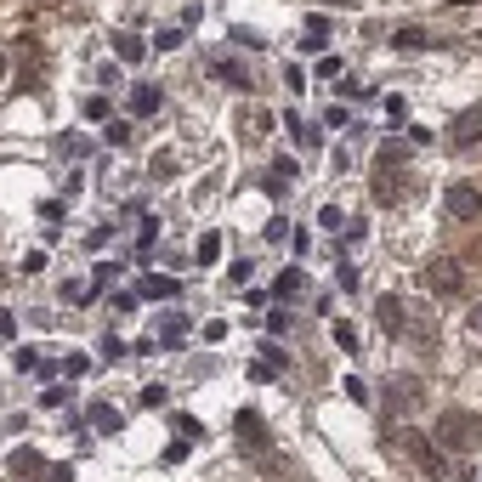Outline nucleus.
<instances>
[{"mask_svg": "<svg viewBox=\"0 0 482 482\" xmlns=\"http://www.w3.org/2000/svg\"><path fill=\"white\" fill-rule=\"evenodd\" d=\"M437 448H443V454H477V448H482V414L443 409L437 414Z\"/></svg>", "mask_w": 482, "mask_h": 482, "instance_id": "1", "label": "nucleus"}, {"mask_svg": "<svg viewBox=\"0 0 482 482\" xmlns=\"http://www.w3.org/2000/svg\"><path fill=\"white\" fill-rule=\"evenodd\" d=\"M420 284L437 295V301H454V295L465 290V267H460L454 256H431L426 267H420Z\"/></svg>", "mask_w": 482, "mask_h": 482, "instance_id": "2", "label": "nucleus"}, {"mask_svg": "<svg viewBox=\"0 0 482 482\" xmlns=\"http://www.w3.org/2000/svg\"><path fill=\"white\" fill-rule=\"evenodd\" d=\"M397 443H403V448H409V454H414V465H420V471H426V477H448V454H443V448L431 443V437H420V431H403Z\"/></svg>", "mask_w": 482, "mask_h": 482, "instance_id": "3", "label": "nucleus"}, {"mask_svg": "<svg viewBox=\"0 0 482 482\" xmlns=\"http://www.w3.org/2000/svg\"><path fill=\"white\" fill-rule=\"evenodd\" d=\"M443 210L454 216V222H477V216H482V188H477V182H448Z\"/></svg>", "mask_w": 482, "mask_h": 482, "instance_id": "4", "label": "nucleus"}, {"mask_svg": "<svg viewBox=\"0 0 482 482\" xmlns=\"http://www.w3.org/2000/svg\"><path fill=\"white\" fill-rule=\"evenodd\" d=\"M482 143V108H460L448 119V148H477Z\"/></svg>", "mask_w": 482, "mask_h": 482, "instance_id": "5", "label": "nucleus"}, {"mask_svg": "<svg viewBox=\"0 0 482 482\" xmlns=\"http://www.w3.org/2000/svg\"><path fill=\"white\" fill-rule=\"evenodd\" d=\"M233 431H239V443L250 448V454H267V426H261V414H256V409H239Z\"/></svg>", "mask_w": 482, "mask_h": 482, "instance_id": "6", "label": "nucleus"}, {"mask_svg": "<svg viewBox=\"0 0 482 482\" xmlns=\"http://www.w3.org/2000/svg\"><path fill=\"white\" fill-rule=\"evenodd\" d=\"M375 318H380L386 335H403V330H409V306H403V295H380V301H375Z\"/></svg>", "mask_w": 482, "mask_h": 482, "instance_id": "7", "label": "nucleus"}, {"mask_svg": "<svg viewBox=\"0 0 482 482\" xmlns=\"http://www.w3.org/2000/svg\"><path fill=\"white\" fill-rule=\"evenodd\" d=\"M397 199H403L397 165H375V205H397Z\"/></svg>", "mask_w": 482, "mask_h": 482, "instance_id": "8", "label": "nucleus"}, {"mask_svg": "<svg viewBox=\"0 0 482 482\" xmlns=\"http://www.w3.org/2000/svg\"><path fill=\"white\" fill-rule=\"evenodd\" d=\"M86 420H91V426L102 431V437H114V431L126 426V420H119V409H114V403H91V409H86Z\"/></svg>", "mask_w": 482, "mask_h": 482, "instance_id": "9", "label": "nucleus"}, {"mask_svg": "<svg viewBox=\"0 0 482 482\" xmlns=\"http://www.w3.org/2000/svg\"><path fill=\"white\" fill-rule=\"evenodd\" d=\"M114 52H119V63H143V57H148V40L131 35V29H119V35H114Z\"/></svg>", "mask_w": 482, "mask_h": 482, "instance_id": "10", "label": "nucleus"}, {"mask_svg": "<svg viewBox=\"0 0 482 482\" xmlns=\"http://www.w3.org/2000/svg\"><path fill=\"white\" fill-rule=\"evenodd\" d=\"M210 74H216V80H227V86H239V91H250V74H244V63H239V57H216V63H210Z\"/></svg>", "mask_w": 482, "mask_h": 482, "instance_id": "11", "label": "nucleus"}, {"mask_svg": "<svg viewBox=\"0 0 482 482\" xmlns=\"http://www.w3.org/2000/svg\"><path fill=\"white\" fill-rule=\"evenodd\" d=\"M159 102H165V91H159V86H136V91H131V114H136V119L159 114Z\"/></svg>", "mask_w": 482, "mask_h": 482, "instance_id": "12", "label": "nucleus"}, {"mask_svg": "<svg viewBox=\"0 0 482 482\" xmlns=\"http://www.w3.org/2000/svg\"><path fill=\"white\" fill-rule=\"evenodd\" d=\"M301 284H306V273H301V267H284V273L273 278V295H278V301H295V295H301Z\"/></svg>", "mask_w": 482, "mask_h": 482, "instance_id": "13", "label": "nucleus"}, {"mask_svg": "<svg viewBox=\"0 0 482 482\" xmlns=\"http://www.w3.org/2000/svg\"><path fill=\"white\" fill-rule=\"evenodd\" d=\"M136 290H143L148 301H170V295H176L182 284H176V278H165V273H148V278H143V284H136Z\"/></svg>", "mask_w": 482, "mask_h": 482, "instance_id": "14", "label": "nucleus"}, {"mask_svg": "<svg viewBox=\"0 0 482 482\" xmlns=\"http://www.w3.org/2000/svg\"><path fill=\"white\" fill-rule=\"evenodd\" d=\"M188 330H193V323L182 318V313L165 318V323H159V347H182V340H188Z\"/></svg>", "mask_w": 482, "mask_h": 482, "instance_id": "15", "label": "nucleus"}, {"mask_svg": "<svg viewBox=\"0 0 482 482\" xmlns=\"http://www.w3.org/2000/svg\"><path fill=\"white\" fill-rule=\"evenodd\" d=\"M193 256H199V267H210V261L222 256V233H205V239H199V250H193Z\"/></svg>", "mask_w": 482, "mask_h": 482, "instance_id": "16", "label": "nucleus"}, {"mask_svg": "<svg viewBox=\"0 0 482 482\" xmlns=\"http://www.w3.org/2000/svg\"><path fill=\"white\" fill-rule=\"evenodd\" d=\"M35 471H40V460L29 454V448H18V454H12V477L23 482V477H35Z\"/></svg>", "mask_w": 482, "mask_h": 482, "instance_id": "17", "label": "nucleus"}, {"mask_svg": "<svg viewBox=\"0 0 482 482\" xmlns=\"http://www.w3.org/2000/svg\"><path fill=\"white\" fill-rule=\"evenodd\" d=\"M63 301H69V306H86V301H97V284H63Z\"/></svg>", "mask_w": 482, "mask_h": 482, "instance_id": "18", "label": "nucleus"}, {"mask_svg": "<svg viewBox=\"0 0 482 482\" xmlns=\"http://www.w3.org/2000/svg\"><path fill=\"white\" fill-rule=\"evenodd\" d=\"M403 159H409V148L392 136V143H380V159H375V165H403Z\"/></svg>", "mask_w": 482, "mask_h": 482, "instance_id": "19", "label": "nucleus"}, {"mask_svg": "<svg viewBox=\"0 0 482 482\" xmlns=\"http://www.w3.org/2000/svg\"><path fill=\"white\" fill-rule=\"evenodd\" d=\"M153 182H170V176H176V159H170V153H153Z\"/></svg>", "mask_w": 482, "mask_h": 482, "instance_id": "20", "label": "nucleus"}, {"mask_svg": "<svg viewBox=\"0 0 482 482\" xmlns=\"http://www.w3.org/2000/svg\"><path fill=\"white\" fill-rule=\"evenodd\" d=\"M392 40L403 45V52H409V45H431V35H426V29H397Z\"/></svg>", "mask_w": 482, "mask_h": 482, "instance_id": "21", "label": "nucleus"}, {"mask_svg": "<svg viewBox=\"0 0 482 482\" xmlns=\"http://www.w3.org/2000/svg\"><path fill=\"white\" fill-rule=\"evenodd\" d=\"M330 40V18H306V45H323Z\"/></svg>", "mask_w": 482, "mask_h": 482, "instance_id": "22", "label": "nucleus"}, {"mask_svg": "<svg viewBox=\"0 0 482 482\" xmlns=\"http://www.w3.org/2000/svg\"><path fill=\"white\" fill-rule=\"evenodd\" d=\"M108 143H114V148L131 143V126H126V119H108Z\"/></svg>", "mask_w": 482, "mask_h": 482, "instance_id": "23", "label": "nucleus"}, {"mask_svg": "<svg viewBox=\"0 0 482 482\" xmlns=\"http://www.w3.org/2000/svg\"><path fill=\"white\" fill-rule=\"evenodd\" d=\"M86 369H91L86 352H69V357H63V375H86Z\"/></svg>", "mask_w": 482, "mask_h": 482, "instance_id": "24", "label": "nucleus"}, {"mask_svg": "<svg viewBox=\"0 0 482 482\" xmlns=\"http://www.w3.org/2000/svg\"><path fill=\"white\" fill-rule=\"evenodd\" d=\"M261 364H267V369H290V357H284V347H261Z\"/></svg>", "mask_w": 482, "mask_h": 482, "instance_id": "25", "label": "nucleus"}, {"mask_svg": "<svg viewBox=\"0 0 482 482\" xmlns=\"http://www.w3.org/2000/svg\"><path fill=\"white\" fill-rule=\"evenodd\" d=\"M335 340H340V352H357V330H352V323H335Z\"/></svg>", "mask_w": 482, "mask_h": 482, "instance_id": "26", "label": "nucleus"}, {"mask_svg": "<svg viewBox=\"0 0 482 482\" xmlns=\"http://www.w3.org/2000/svg\"><path fill=\"white\" fill-rule=\"evenodd\" d=\"M414 397H420L414 380H397V386H392V403H414Z\"/></svg>", "mask_w": 482, "mask_h": 482, "instance_id": "27", "label": "nucleus"}, {"mask_svg": "<svg viewBox=\"0 0 482 482\" xmlns=\"http://www.w3.org/2000/svg\"><path fill=\"white\" fill-rule=\"evenodd\" d=\"M40 482H74V471H69V465H45Z\"/></svg>", "mask_w": 482, "mask_h": 482, "instance_id": "28", "label": "nucleus"}, {"mask_svg": "<svg viewBox=\"0 0 482 482\" xmlns=\"http://www.w3.org/2000/svg\"><path fill=\"white\" fill-rule=\"evenodd\" d=\"M86 119H108V97H86Z\"/></svg>", "mask_w": 482, "mask_h": 482, "instance_id": "29", "label": "nucleus"}, {"mask_svg": "<svg viewBox=\"0 0 482 482\" xmlns=\"http://www.w3.org/2000/svg\"><path fill=\"white\" fill-rule=\"evenodd\" d=\"M40 403H45V409H63V403H69V386H52V392H45Z\"/></svg>", "mask_w": 482, "mask_h": 482, "instance_id": "30", "label": "nucleus"}, {"mask_svg": "<svg viewBox=\"0 0 482 482\" xmlns=\"http://www.w3.org/2000/svg\"><path fill=\"white\" fill-rule=\"evenodd\" d=\"M153 45H159V52H176V45H182V29H165V35L153 40Z\"/></svg>", "mask_w": 482, "mask_h": 482, "instance_id": "31", "label": "nucleus"}, {"mask_svg": "<svg viewBox=\"0 0 482 482\" xmlns=\"http://www.w3.org/2000/svg\"><path fill=\"white\" fill-rule=\"evenodd\" d=\"M347 397H352V403H369V386L352 375V380H347Z\"/></svg>", "mask_w": 482, "mask_h": 482, "instance_id": "32", "label": "nucleus"}, {"mask_svg": "<svg viewBox=\"0 0 482 482\" xmlns=\"http://www.w3.org/2000/svg\"><path fill=\"white\" fill-rule=\"evenodd\" d=\"M465 323H471V335H482V301L471 306V318H465Z\"/></svg>", "mask_w": 482, "mask_h": 482, "instance_id": "33", "label": "nucleus"}, {"mask_svg": "<svg viewBox=\"0 0 482 482\" xmlns=\"http://www.w3.org/2000/svg\"><path fill=\"white\" fill-rule=\"evenodd\" d=\"M460 6H465V0H460Z\"/></svg>", "mask_w": 482, "mask_h": 482, "instance_id": "34", "label": "nucleus"}]
</instances>
